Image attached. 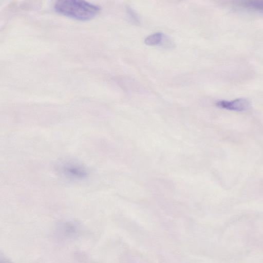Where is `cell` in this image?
I'll return each instance as SVG.
<instances>
[{
    "mask_svg": "<svg viewBox=\"0 0 263 263\" xmlns=\"http://www.w3.org/2000/svg\"><path fill=\"white\" fill-rule=\"evenodd\" d=\"M54 9L65 16L80 21L95 17L100 12L99 6L85 1L61 0L57 1Z\"/></svg>",
    "mask_w": 263,
    "mask_h": 263,
    "instance_id": "cell-1",
    "label": "cell"
},
{
    "mask_svg": "<svg viewBox=\"0 0 263 263\" xmlns=\"http://www.w3.org/2000/svg\"><path fill=\"white\" fill-rule=\"evenodd\" d=\"M216 105L220 108L238 112L246 111L251 106L250 102L245 98H238L232 101L219 100Z\"/></svg>",
    "mask_w": 263,
    "mask_h": 263,
    "instance_id": "cell-2",
    "label": "cell"
},
{
    "mask_svg": "<svg viewBox=\"0 0 263 263\" xmlns=\"http://www.w3.org/2000/svg\"><path fill=\"white\" fill-rule=\"evenodd\" d=\"M63 170L66 175L73 177H83L86 175V172L84 168L76 165H66Z\"/></svg>",
    "mask_w": 263,
    "mask_h": 263,
    "instance_id": "cell-3",
    "label": "cell"
},
{
    "mask_svg": "<svg viewBox=\"0 0 263 263\" xmlns=\"http://www.w3.org/2000/svg\"><path fill=\"white\" fill-rule=\"evenodd\" d=\"M164 36L162 32H156L145 37L144 42L148 45H155L159 44Z\"/></svg>",
    "mask_w": 263,
    "mask_h": 263,
    "instance_id": "cell-4",
    "label": "cell"
},
{
    "mask_svg": "<svg viewBox=\"0 0 263 263\" xmlns=\"http://www.w3.org/2000/svg\"><path fill=\"white\" fill-rule=\"evenodd\" d=\"M243 5L249 9L263 12V1H245Z\"/></svg>",
    "mask_w": 263,
    "mask_h": 263,
    "instance_id": "cell-5",
    "label": "cell"
},
{
    "mask_svg": "<svg viewBox=\"0 0 263 263\" xmlns=\"http://www.w3.org/2000/svg\"><path fill=\"white\" fill-rule=\"evenodd\" d=\"M126 9L127 13L129 17L133 20V21L137 23H138L139 22V19L137 13L129 6H127Z\"/></svg>",
    "mask_w": 263,
    "mask_h": 263,
    "instance_id": "cell-6",
    "label": "cell"
},
{
    "mask_svg": "<svg viewBox=\"0 0 263 263\" xmlns=\"http://www.w3.org/2000/svg\"><path fill=\"white\" fill-rule=\"evenodd\" d=\"M1 263H11L9 260L7 259L6 257H3L1 256Z\"/></svg>",
    "mask_w": 263,
    "mask_h": 263,
    "instance_id": "cell-7",
    "label": "cell"
}]
</instances>
